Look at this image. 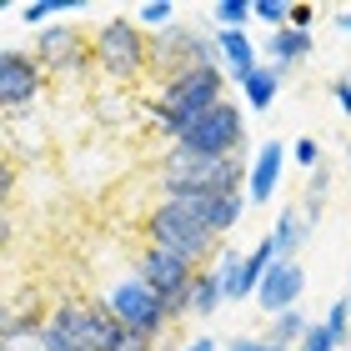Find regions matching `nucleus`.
<instances>
[{
    "label": "nucleus",
    "mask_w": 351,
    "mask_h": 351,
    "mask_svg": "<svg viewBox=\"0 0 351 351\" xmlns=\"http://www.w3.org/2000/svg\"><path fill=\"white\" fill-rule=\"evenodd\" d=\"M131 15H136V25L146 30V36H161L166 25H176V21H181V15H176V5H171V0H146V5H136Z\"/></svg>",
    "instance_id": "23"
},
{
    "label": "nucleus",
    "mask_w": 351,
    "mask_h": 351,
    "mask_svg": "<svg viewBox=\"0 0 351 351\" xmlns=\"http://www.w3.org/2000/svg\"><path fill=\"white\" fill-rule=\"evenodd\" d=\"M0 191H5V196H15V161H10V156L0 161Z\"/></svg>",
    "instance_id": "32"
},
{
    "label": "nucleus",
    "mask_w": 351,
    "mask_h": 351,
    "mask_svg": "<svg viewBox=\"0 0 351 351\" xmlns=\"http://www.w3.org/2000/svg\"><path fill=\"white\" fill-rule=\"evenodd\" d=\"M306 331H311V316L296 306V311H281V316H271V322H266V341L281 346V351H296Z\"/></svg>",
    "instance_id": "19"
},
{
    "label": "nucleus",
    "mask_w": 351,
    "mask_h": 351,
    "mask_svg": "<svg viewBox=\"0 0 351 351\" xmlns=\"http://www.w3.org/2000/svg\"><path fill=\"white\" fill-rule=\"evenodd\" d=\"M196 66H221L216 30H196V25L176 21L161 36H151V71L161 75V81H171V75H181V71H196Z\"/></svg>",
    "instance_id": "9"
},
{
    "label": "nucleus",
    "mask_w": 351,
    "mask_h": 351,
    "mask_svg": "<svg viewBox=\"0 0 351 351\" xmlns=\"http://www.w3.org/2000/svg\"><path fill=\"white\" fill-rule=\"evenodd\" d=\"M322 326L331 331V341H337L341 351H351V296H337L326 306V316H322Z\"/></svg>",
    "instance_id": "24"
},
{
    "label": "nucleus",
    "mask_w": 351,
    "mask_h": 351,
    "mask_svg": "<svg viewBox=\"0 0 351 351\" xmlns=\"http://www.w3.org/2000/svg\"><path fill=\"white\" fill-rule=\"evenodd\" d=\"M211 21H216V30H246L256 21V0H216Z\"/></svg>",
    "instance_id": "21"
},
{
    "label": "nucleus",
    "mask_w": 351,
    "mask_h": 351,
    "mask_svg": "<svg viewBox=\"0 0 351 351\" xmlns=\"http://www.w3.org/2000/svg\"><path fill=\"white\" fill-rule=\"evenodd\" d=\"M101 306L116 316V322L125 331H141V337H156V341H166V331H171V316H166V301L151 291L141 276H116L101 291Z\"/></svg>",
    "instance_id": "8"
},
{
    "label": "nucleus",
    "mask_w": 351,
    "mask_h": 351,
    "mask_svg": "<svg viewBox=\"0 0 351 351\" xmlns=\"http://www.w3.org/2000/svg\"><path fill=\"white\" fill-rule=\"evenodd\" d=\"M176 201L186 216H196L201 226H211L221 241H226V231H236V221L246 216V191H186V196H166Z\"/></svg>",
    "instance_id": "11"
},
{
    "label": "nucleus",
    "mask_w": 351,
    "mask_h": 351,
    "mask_svg": "<svg viewBox=\"0 0 351 351\" xmlns=\"http://www.w3.org/2000/svg\"><path fill=\"white\" fill-rule=\"evenodd\" d=\"M266 236L276 241V256H281V261H296V256H301V246H311L316 221L301 211V201H291V206H281V211H276V226H271Z\"/></svg>",
    "instance_id": "15"
},
{
    "label": "nucleus",
    "mask_w": 351,
    "mask_h": 351,
    "mask_svg": "<svg viewBox=\"0 0 351 351\" xmlns=\"http://www.w3.org/2000/svg\"><path fill=\"white\" fill-rule=\"evenodd\" d=\"M90 56H95L101 86L131 90V86H141V75L151 71V36L136 25V15H110L90 36Z\"/></svg>",
    "instance_id": "2"
},
{
    "label": "nucleus",
    "mask_w": 351,
    "mask_h": 351,
    "mask_svg": "<svg viewBox=\"0 0 351 351\" xmlns=\"http://www.w3.org/2000/svg\"><path fill=\"white\" fill-rule=\"evenodd\" d=\"M156 346H161L156 337H141V331H125V326H121V341L110 346V351H156Z\"/></svg>",
    "instance_id": "28"
},
{
    "label": "nucleus",
    "mask_w": 351,
    "mask_h": 351,
    "mask_svg": "<svg viewBox=\"0 0 351 351\" xmlns=\"http://www.w3.org/2000/svg\"><path fill=\"white\" fill-rule=\"evenodd\" d=\"M141 231H146V246H161V251H171V256H181V261H191L196 271H206V266H216V256H221V236L211 231V226H201L196 216H186L176 201H156L151 211H146V221H141Z\"/></svg>",
    "instance_id": "3"
},
{
    "label": "nucleus",
    "mask_w": 351,
    "mask_h": 351,
    "mask_svg": "<svg viewBox=\"0 0 351 351\" xmlns=\"http://www.w3.org/2000/svg\"><path fill=\"white\" fill-rule=\"evenodd\" d=\"M346 176H351V151H346Z\"/></svg>",
    "instance_id": "35"
},
{
    "label": "nucleus",
    "mask_w": 351,
    "mask_h": 351,
    "mask_svg": "<svg viewBox=\"0 0 351 351\" xmlns=\"http://www.w3.org/2000/svg\"><path fill=\"white\" fill-rule=\"evenodd\" d=\"M296 351H341V346L331 341V331H326L322 322H311V331L301 337V346H296Z\"/></svg>",
    "instance_id": "27"
},
{
    "label": "nucleus",
    "mask_w": 351,
    "mask_h": 351,
    "mask_svg": "<svg viewBox=\"0 0 351 351\" xmlns=\"http://www.w3.org/2000/svg\"><path fill=\"white\" fill-rule=\"evenodd\" d=\"M176 146L191 151V156H211V161H251L256 156L251 141H246V116H241L236 101H221L216 110H206Z\"/></svg>",
    "instance_id": "5"
},
{
    "label": "nucleus",
    "mask_w": 351,
    "mask_h": 351,
    "mask_svg": "<svg viewBox=\"0 0 351 351\" xmlns=\"http://www.w3.org/2000/svg\"><path fill=\"white\" fill-rule=\"evenodd\" d=\"M291 161H296L301 171H306V176H311V171H322V166H326V156H322V141H311V136H301V141H296V146H291Z\"/></svg>",
    "instance_id": "26"
},
{
    "label": "nucleus",
    "mask_w": 351,
    "mask_h": 351,
    "mask_svg": "<svg viewBox=\"0 0 351 351\" xmlns=\"http://www.w3.org/2000/svg\"><path fill=\"white\" fill-rule=\"evenodd\" d=\"M221 101H231L226 95V71L221 66H196V71H181V75H171V81L156 86V95L141 106V116H146V125L156 136H166L176 146V141H181L206 110H216Z\"/></svg>",
    "instance_id": "1"
},
{
    "label": "nucleus",
    "mask_w": 351,
    "mask_h": 351,
    "mask_svg": "<svg viewBox=\"0 0 351 351\" xmlns=\"http://www.w3.org/2000/svg\"><path fill=\"white\" fill-rule=\"evenodd\" d=\"M221 306H226V286H221L216 266H206L196 276V286H191V316H196V322H211Z\"/></svg>",
    "instance_id": "18"
},
{
    "label": "nucleus",
    "mask_w": 351,
    "mask_h": 351,
    "mask_svg": "<svg viewBox=\"0 0 351 351\" xmlns=\"http://www.w3.org/2000/svg\"><path fill=\"white\" fill-rule=\"evenodd\" d=\"M256 21L266 25V36L271 30H286L291 25V5H286V0H256Z\"/></svg>",
    "instance_id": "25"
},
{
    "label": "nucleus",
    "mask_w": 351,
    "mask_h": 351,
    "mask_svg": "<svg viewBox=\"0 0 351 351\" xmlns=\"http://www.w3.org/2000/svg\"><path fill=\"white\" fill-rule=\"evenodd\" d=\"M51 71L36 60V51H25V45H5L0 51V110H5V121L15 116H30L45 95H51Z\"/></svg>",
    "instance_id": "7"
},
{
    "label": "nucleus",
    "mask_w": 351,
    "mask_h": 351,
    "mask_svg": "<svg viewBox=\"0 0 351 351\" xmlns=\"http://www.w3.org/2000/svg\"><path fill=\"white\" fill-rule=\"evenodd\" d=\"M311 51H316V36H311V30H296V25L271 30V36L261 40V60H266V66H281V71L311 60Z\"/></svg>",
    "instance_id": "16"
},
{
    "label": "nucleus",
    "mask_w": 351,
    "mask_h": 351,
    "mask_svg": "<svg viewBox=\"0 0 351 351\" xmlns=\"http://www.w3.org/2000/svg\"><path fill=\"white\" fill-rule=\"evenodd\" d=\"M176 351H221L216 337H196V341H186V346H176Z\"/></svg>",
    "instance_id": "33"
},
{
    "label": "nucleus",
    "mask_w": 351,
    "mask_h": 351,
    "mask_svg": "<svg viewBox=\"0 0 351 351\" xmlns=\"http://www.w3.org/2000/svg\"><path fill=\"white\" fill-rule=\"evenodd\" d=\"M90 106H95V116H101L106 125H125V116H131V95H125L121 86H95V95H90Z\"/></svg>",
    "instance_id": "20"
},
{
    "label": "nucleus",
    "mask_w": 351,
    "mask_h": 351,
    "mask_svg": "<svg viewBox=\"0 0 351 351\" xmlns=\"http://www.w3.org/2000/svg\"><path fill=\"white\" fill-rule=\"evenodd\" d=\"M30 51H36V60L51 71L56 86H81L86 75L95 71V56H90L86 30H75V25H66V21L36 30V45H30Z\"/></svg>",
    "instance_id": "10"
},
{
    "label": "nucleus",
    "mask_w": 351,
    "mask_h": 351,
    "mask_svg": "<svg viewBox=\"0 0 351 351\" xmlns=\"http://www.w3.org/2000/svg\"><path fill=\"white\" fill-rule=\"evenodd\" d=\"M337 25H341L346 36H351V10H337Z\"/></svg>",
    "instance_id": "34"
},
{
    "label": "nucleus",
    "mask_w": 351,
    "mask_h": 351,
    "mask_svg": "<svg viewBox=\"0 0 351 351\" xmlns=\"http://www.w3.org/2000/svg\"><path fill=\"white\" fill-rule=\"evenodd\" d=\"M291 25L296 30H311L316 25V5H291Z\"/></svg>",
    "instance_id": "31"
},
{
    "label": "nucleus",
    "mask_w": 351,
    "mask_h": 351,
    "mask_svg": "<svg viewBox=\"0 0 351 351\" xmlns=\"http://www.w3.org/2000/svg\"><path fill=\"white\" fill-rule=\"evenodd\" d=\"M71 10H81V5H60V0H30V5L15 10V21L30 25V30H45V25H56L60 15H71Z\"/></svg>",
    "instance_id": "22"
},
{
    "label": "nucleus",
    "mask_w": 351,
    "mask_h": 351,
    "mask_svg": "<svg viewBox=\"0 0 351 351\" xmlns=\"http://www.w3.org/2000/svg\"><path fill=\"white\" fill-rule=\"evenodd\" d=\"M226 351H281V346H271L266 337H236Z\"/></svg>",
    "instance_id": "30"
},
{
    "label": "nucleus",
    "mask_w": 351,
    "mask_h": 351,
    "mask_svg": "<svg viewBox=\"0 0 351 351\" xmlns=\"http://www.w3.org/2000/svg\"><path fill=\"white\" fill-rule=\"evenodd\" d=\"M131 276H141L156 296L166 301L171 326H181L186 316H191V286H196V276H201V271L191 266V261L171 256V251H161V246H141V251H136Z\"/></svg>",
    "instance_id": "6"
},
{
    "label": "nucleus",
    "mask_w": 351,
    "mask_h": 351,
    "mask_svg": "<svg viewBox=\"0 0 351 351\" xmlns=\"http://www.w3.org/2000/svg\"><path fill=\"white\" fill-rule=\"evenodd\" d=\"M286 161H291V146H281V141H261L256 146V156H251V181H246V201L251 206H271L276 201Z\"/></svg>",
    "instance_id": "13"
},
{
    "label": "nucleus",
    "mask_w": 351,
    "mask_h": 351,
    "mask_svg": "<svg viewBox=\"0 0 351 351\" xmlns=\"http://www.w3.org/2000/svg\"><path fill=\"white\" fill-rule=\"evenodd\" d=\"M281 86H286V71L261 60V71L241 86V101H246L251 110H271V106H276V95H281Z\"/></svg>",
    "instance_id": "17"
},
{
    "label": "nucleus",
    "mask_w": 351,
    "mask_h": 351,
    "mask_svg": "<svg viewBox=\"0 0 351 351\" xmlns=\"http://www.w3.org/2000/svg\"><path fill=\"white\" fill-rule=\"evenodd\" d=\"M301 296H306V266H301V261H276L266 271L261 291H256V306L271 322V316H281V311H296Z\"/></svg>",
    "instance_id": "12"
},
{
    "label": "nucleus",
    "mask_w": 351,
    "mask_h": 351,
    "mask_svg": "<svg viewBox=\"0 0 351 351\" xmlns=\"http://www.w3.org/2000/svg\"><path fill=\"white\" fill-rule=\"evenodd\" d=\"M346 75H351V71H346Z\"/></svg>",
    "instance_id": "36"
},
{
    "label": "nucleus",
    "mask_w": 351,
    "mask_h": 351,
    "mask_svg": "<svg viewBox=\"0 0 351 351\" xmlns=\"http://www.w3.org/2000/svg\"><path fill=\"white\" fill-rule=\"evenodd\" d=\"M216 56H221L226 81H236V90H241L251 75L261 71V45L251 40L246 30H216Z\"/></svg>",
    "instance_id": "14"
},
{
    "label": "nucleus",
    "mask_w": 351,
    "mask_h": 351,
    "mask_svg": "<svg viewBox=\"0 0 351 351\" xmlns=\"http://www.w3.org/2000/svg\"><path fill=\"white\" fill-rule=\"evenodd\" d=\"M346 296H351V291H346Z\"/></svg>",
    "instance_id": "37"
},
{
    "label": "nucleus",
    "mask_w": 351,
    "mask_h": 351,
    "mask_svg": "<svg viewBox=\"0 0 351 351\" xmlns=\"http://www.w3.org/2000/svg\"><path fill=\"white\" fill-rule=\"evenodd\" d=\"M331 101H337L341 116L351 121V75H337V81H331Z\"/></svg>",
    "instance_id": "29"
},
{
    "label": "nucleus",
    "mask_w": 351,
    "mask_h": 351,
    "mask_svg": "<svg viewBox=\"0 0 351 351\" xmlns=\"http://www.w3.org/2000/svg\"><path fill=\"white\" fill-rule=\"evenodd\" d=\"M251 161H211V156H191L181 146H166L156 161V186L161 196H186V191H246Z\"/></svg>",
    "instance_id": "4"
}]
</instances>
